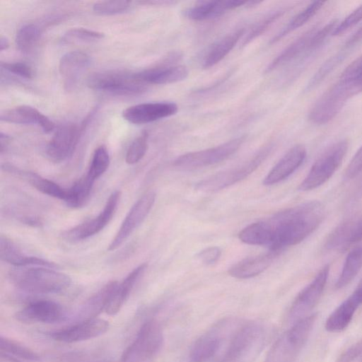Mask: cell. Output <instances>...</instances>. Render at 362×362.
<instances>
[{"mask_svg":"<svg viewBox=\"0 0 362 362\" xmlns=\"http://www.w3.org/2000/svg\"><path fill=\"white\" fill-rule=\"evenodd\" d=\"M9 47V41L4 36H1L0 38V51L6 50Z\"/></svg>","mask_w":362,"mask_h":362,"instance_id":"f5cc1de1","label":"cell"},{"mask_svg":"<svg viewBox=\"0 0 362 362\" xmlns=\"http://www.w3.org/2000/svg\"><path fill=\"white\" fill-rule=\"evenodd\" d=\"M264 334L262 327L255 322L239 326L232 334L221 362H240L248 356L259 343Z\"/></svg>","mask_w":362,"mask_h":362,"instance_id":"7c38bea8","label":"cell"},{"mask_svg":"<svg viewBox=\"0 0 362 362\" xmlns=\"http://www.w3.org/2000/svg\"><path fill=\"white\" fill-rule=\"evenodd\" d=\"M306 149L297 144L291 148L268 173L263 180L264 185H273L293 174L304 162Z\"/></svg>","mask_w":362,"mask_h":362,"instance_id":"ffe728a7","label":"cell"},{"mask_svg":"<svg viewBox=\"0 0 362 362\" xmlns=\"http://www.w3.org/2000/svg\"><path fill=\"white\" fill-rule=\"evenodd\" d=\"M110 155L105 146H98L94 151L88 170L86 175L95 182L108 168Z\"/></svg>","mask_w":362,"mask_h":362,"instance_id":"74e56055","label":"cell"},{"mask_svg":"<svg viewBox=\"0 0 362 362\" xmlns=\"http://www.w3.org/2000/svg\"><path fill=\"white\" fill-rule=\"evenodd\" d=\"M16 319L25 324L56 323L66 317L63 307L50 300H38L30 302L16 313Z\"/></svg>","mask_w":362,"mask_h":362,"instance_id":"2e32d148","label":"cell"},{"mask_svg":"<svg viewBox=\"0 0 362 362\" xmlns=\"http://www.w3.org/2000/svg\"><path fill=\"white\" fill-rule=\"evenodd\" d=\"M362 269V245L356 247L346 256L341 272L336 281L335 288L346 286Z\"/></svg>","mask_w":362,"mask_h":362,"instance_id":"d6a6232c","label":"cell"},{"mask_svg":"<svg viewBox=\"0 0 362 362\" xmlns=\"http://www.w3.org/2000/svg\"><path fill=\"white\" fill-rule=\"evenodd\" d=\"M146 267V264H140L134 268L120 284H118L104 310L107 315H115L120 310Z\"/></svg>","mask_w":362,"mask_h":362,"instance_id":"83f0119b","label":"cell"},{"mask_svg":"<svg viewBox=\"0 0 362 362\" xmlns=\"http://www.w3.org/2000/svg\"><path fill=\"white\" fill-rule=\"evenodd\" d=\"M224 339L221 327H214L200 336L191 346L189 358L191 362H206L220 351Z\"/></svg>","mask_w":362,"mask_h":362,"instance_id":"603a6c76","label":"cell"},{"mask_svg":"<svg viewBox=\"0 0 362 362\" xmlns=\"http://www.w3.org/2000/svg\"><path fill=\"white\" fill-rule=\"evenodd\" d=\"M362 93V54L349 64L338 80L314 103L308 119L317 125L327 124L341 111L346 102Z\"/></svg>","mask_w":362,"mask_h":362,"instance_id":"7a4b0ae2","label":"cell"},{"mask_svg":"<svg viewBox=\"0 0 362 362\" xmlns=\"http://www.w3.org/2000/svg\"><path fill=\"white\" fill-rule=\"evenodd\" d=\"M177 110V104L172 102L144 103L128 107L122 117L132 124H144L174 115Z\"/></svg>","mask_w":362,"mask_h":362,"instance_id":"ac0fdd59","label":"cell"},{"mask_svg":"<svg viewBox=\"0 0 362 362\" xmlns=\"http://www.w3.org/2000/svg\"><path fill=\"white\" fill-rule=\"evenodd\" d=\"M279 254L269 251L267 253L245 258L228 269V274L236 279H245L259 275L265 271Z\"/></svg>","mask_w":362,"mask_h":362,"instance_id":"484cf974","label":"cell"},{"mask_svg":"<svg viewBox=\"0 0 362 362\" xmlns=\"http://www.w3.org/2000/svg\"><path fill=\"white\" fill-rule=\"evenodd\" d=\"M10 141V136L4 134L3 132L0 133V152L3 153L6 151L8 143Z\"/></svg>","mask_w":362,"mask_h":362,"instance_id":"681fc988","label":"cell"},{"mask_svg":"<svg viewBox=\"0 0 362 362\" xmlns=\"http://www.w3.org/2000/svg\"><path fill=\"white\" fill-rule=\"evenodd\" d=\"M87 84L94 90L122 96L139 95L146 90V84L133 74L116 71L95 73L89 76Z\"/></svg>","mask_w":362,"mask_h":362,"instance_id":"30bf717a","label":"cell"},{"mask_svg":"<svg viewBox=\"0 0 362 362\" xmlns=\"http://www.w3.org/2000/svg\"><path fill=\"white\" fill-rule=\"evenodd\" d=\"M325 207L320 202H307L248 225L239 233L238 238L245 244L267 246L269 251L279 255L315 231L325 218Z\"/></svg>","mask_w":362,"mask_h":362,"instance_id":"6da1fadb","label":"cell"},{"mask_svg":"<svg viewBox=\"0 0 362 362\" xmlns=\"http://www.w3.org/2000/svg\"><path fill=\"white\" fill-rule=\"evenodd\" d=\"M0 258L16 267L27 266H42L56 269L57 264L35 257L23 254L18 247L7 237L0 238Z\"/></svg>","mask_w":362,"mask_h":362,"instance_id":"4316f807","label":"cell"},{"mask_svg":"<svg viewBox=\"0 0 362 362\" xmlns=\"http://www.w3.org/2000/svg\"><path fill=\"white\" fill-rule=\"evenodd\" d=\"M118 284L117 281H113L108 282L85 302L79 313V315L83 317L82 320L95 318L100 313L105 310Z\"/></svg>","mask_w":362,"mask_h":362,"instance_id":"4dcf8cb0","label":"cell"},{"mask_svg":"<svg viewBox=\"0 0 362 362\" xmlns=\"http://www.w3.org/2000/svg\"><path fill=\"white\" fill-rule=\"evenodd\" d=\"M163 340L160 324L155 320H148L141 325L134 340L124 351L120 361L146 362L158 353Z\"/></svg>","mask_w":362,"mask_h":362,"instance_id":"ba28073f","label":"cell"},{"mask_svg":"<svg viewBox=\"0 0 362 362\" xmlns=\"http://www.w3.org/2000/svg\"><path fill=\"white\" fill-rule=\"evenodd\" d=\"M361 42L362 25L346 39L341 48L334 54L327 59V62L335 69L344 61L351 50Z\"/></svg>","mask_w":362,"mask_h":362,"instance_id":"ab89813d","label":"cell"},{"mask_svg":"<svg viewBox=\"0 0 362 362\" xmlns=\"http://www.w3.org/2000/svg\"><path fill=\"white\" fill-rule=\"evenodd\" d=\"M362 241V216L339 223L329 235L325 247L329 250H344Z\"/></svg>","mask_w":362,"mask_h":362,"instance_id":"d6986e66","label":"cell"},{"mask_svg":"<svg viewBox=\"0 0 362 362\" xmlns=\"http://www.w3.org/2000/svg\"><path fill=\"white\" fill-rule=\"evenodd\" d=\"M362 356V339L344 351L335 362H353Z\"/></svg>","mask_w":362,"mask_h":362,"instance_id":"7dc6e473","label":"cell"},{"mask_svg":"<svg viewBox=\"0 0 362 362\" xmlns=\"http://www.w3.org/2000/svg\"><path fill=\"white\" fill-rule=\"evenodd\" d=\"M94 182L85 175L76 180L67 189V196L64 201L72 208H78L85 204L88 199Z\"/></svg>","mask_w":362,"mask_h":362,"instance_id":"836d02e7","label":"cell"},{"mask_svg":"<svg viewBox=\"0 0 362 362\" xmlns=\"http://www.w3.org/2000/svg\"><path fill=\"white\" fill-rule=\"evenodd\" d=\"M351 294H353L358 302L362 304V279L360 281L357 287Z\"/></svg>","mask_w":362,"mask_h":362,"instance_id":"816d5d0a","label":"cell"},{"mask_svg":"<svg viewBox=\"0 0 362 362\" xmlns=\"http://www.w3.org/2000/svg\"><path fill=\"white\" fill-rule=\"evenodd\" d=\"M362 21V4L353 10L341 22L337 24L332 36L341 35Z\"/></svg>","mask_w":362,"mask_h":362,"instance_id":"ee69618b","label":"cell"},{"mask_svg":"<svg viewBox=\"0 0 362 362\" xmlns=\"http://www.w3.org/2000/svg\"><path fill=\"white\" fill-rule=\"evenodd\" d=\"M221 255V250L218 247L211 246L200 251L197 257L202 264L211 265L219 259Z\"/></svg>","mask_w":362,"mask_h":362,"instance_id":"c3c4849f","label":"cell"},{"mask_svg":"<svg viewBox=\"0 0 362 362\" xmlns=\"http://www.w3.org/2000/svg\"><path fill=\"white\" fill-rule=\"evenodd\" d=\"M361 303L351 294L328 316L325 327L329 332L336 333L345 329L351 322Z\"/></svg>","mask_w":362,"mask_h":362,"instance_id":"f1b7e54d","label":"cell"},{"mask_svg":"<svg viewBox=\"0 0 362 362\" xmlns=\"http://www.w3.org/2000/svg\"><path fill=\"white\" fill-rule=\"evenodd\" d=\"M337 23L338 21L333 19L320 28L313 27L305 32L274 59L266 71L269 72L295 60L305 65L323 46L327 39L332 36Z\"/></svg>","mask_w":362,"mask_h":362,"instance_id":"277c9868","label":"cell"},{"mask_svg":"<svg viewBox=\"0 0 362 362\" xmlns=\"http://www.w3.org/2000/svg\"><path fill=\"white\" fill-rule=\"evenodd\" d=\"M109 329L107 321L101 318H91L78 322L67 327L51 333L55 341L75 343L91 339L105 333Z\"/></svg>","mask_w":362,"mask_h":362,"instance_id":"e0dca14e","label":"cell"},{"mask_svg":"<svg viewBox=\"0 0 362 362\" xmlns=\"http://www.w3.org/2000/svg\"><path fill=\"white\" fill-rule=\"evenodd\" d=\"M272 149L271 144L262 147L245 163L199 181L196 184L195 189L204 193H213L236 184L252 174L264 162Z\"/></svg>","mask_w":362,"mask_h":362,"instance_id":"52a82bcc","label":"cell"},{"mask_svg":"<svg viewBox=\"0 0 362 362\" xmlns=\"http://www.w3.org/2000/svg\"><path fill=\"white\" fill-rule=\"evenodd\" d=\"M155 200L156 193L148 192L134 203L109 245L108 250L112 251L117 249L127 240L149 214Z\"/></svg>","mask_w":362,"mask_h":362,"instance_id":"5bb4252c","label":"cell"},{"mask_svg":"<svg viewBox=\"0 0 362 362\" xmlns=\"http://www.w3.org/2000/svg\"><path fill=\"white\" fill-rule=\"evenodd\" d=\"M120 192H113L107 200L103 209L95 218L78 225L63 233L69 241H79L87 239L100 232L111 221L117 208Z\"/></svg>","mask_w":362,"mask_h":362,"instance_id":"9a60e30c","label":"cell"},{"mask_svg":"<svg viewBox=\"0 0 362 362\" xmlns=\"http://www.w3.org/2000/svg\"><path fill=\"white\" fill-rule=\"evenodd\" d=\"M148 136L146 132H143L131 143L126 153L127 163L133 165L143 158L148 148Z\"/></svg>","mask_w":362,"mask_h":362,"instance_id":"b9f144b4","label":"cell"},{"mask_svg":"<svg viewBox=\"0 0 362 362\" xmlns=\"http://www.w3.org/2000/svg\"><path fill=\"white\" fill-rule=\"evenodd\" d=\"M362 172V146L356 152L344 172V179L351 180Z\"/></svg>","mask_w":362,"mask_h":362,"instance_id":"bcb514c9","label":"cell"},{"mask_svg":"<svg viewBox=\"0 0 362 362\" xmlns=\"http://www.w3.org/2000/svg\"><path fill=\"white\" fill-rule=\"evenodd\" d=\"M317 315L310 314L295 322L270 348L264 362H296L315 324Z\"/></svg>","mask_w":362,"mask_h":362,"instance_id":"5b68a950","label":"cell"},{"mask_svg":"<svg viewBox=\"0 0 362 362\" xmlns=\"http://www.w3.org/2000/svg\"><path fill=\"white\" fill-rule=\"evenodd\" d=\"M348 148L346 139L339 140L328 146L313 164L300 183L298 190L310 191L325 183L341 165Z\"/></svg>","mask_w":362,"mask_h":362,"instance_id":"8992f818","label":"cell"},{"mask_svg":"<svg viewBox=\"0 0 362 362\" xmlns=\"http://www.w3.org/2000/svg\"><path fill=\"white\" fill-rule=\"evenodd\" d=\"M40 35V28L33 23L22 25L16 35V45L22 53L30 52L37 42Z\"/></svg>","mask_w":362,"mask_h":362,"instance_id":"d590c367","label":"cell"},{"mask_svg":"<svg viewBox=\"0 0 362 362\" xmlns=\"http://www.w3.org/2000/svg\"><path fill=\"white\" fill-rule=\"evenodd\" d=\"M2 122L18 124H36L45 133L55 129L54 123L35 107L30 105H18L1 112Z\"/></svg>","mask_w":362,"mask_h":362,"instance_id":"7402d4cb","label":"cell"},{"mask_svg":"<svg viewBox=\"0 0 362 362\" xmlns=\"http://www.w3.org/2000/svg\"><path fill=\"white\" fill-rule=\"evenodd\" d=\"M245 136H242L218 146L183 154L173 162L179 170H193L218 163L235 153L242 146Z\"/></svg>","mask_w":362,"mask_h":362,"instance_id":"9c48e42d","label":"cell"},{"mask_svg":"<svg viewBox=\"0 0 362 362\" xmlns=\"http://www.w3.org/2000/svg\"><path fill=\"white\" fill-rule=\"evenodd\" d=\"M90 63V57L83 51H71L62 56L59 62V71L64 79V88L66 90L74 88Z\"/></svg>","mask_w":362,"mask_h":362,"instance_id":"44dd1931","label":"cell"},{"mask_svg":"<svg viewBox=\"0 0 362 362\" xmlns=\"http://www.w3.org/2000/svg\"><path fill=\"white\" fill-rule=\"evenodd\" d=\"M362 195V180L358 185L356 197Z\"/></svg>","mask_w":362,"mask_h":362,"instance_id":"db71d44e","label":"cell"},{"mask_svg":"<svg viewBox=\"0 0 362 362\" xmlns=\"http://www.w3.org/2000/svg\"><path fill=\"white\" fill-rule=\"evenodd\" d=\"M129 1H98L93 6V9L101 15H113L125 12L130 7Z\"/></svg>","mask_w":362,"mask_h":362,"instance_id":"7bdbcfd3","label":"cell"},{"mask_svg":"<svg viewBox=\"0 0 362 362\" xmlns=\"http://www.w3.org/2000/svg\"><path fill=\"white\" fill-rule=\"evenodd\" d=\"M95 110L80 124L66 123L59 126L46 146V155L52 162L60 163L70 157L80 140Z\"/></svg>","mask_w":362,"mask_h":362,"instance_id":"8fae6325","label":"cell"},{"mask_svg":"<svg viewBox=\"0 0 362 362\" xmlns=\"http://www.w3.org/2000/svg\"><path fill=\"white\" fill-rule=\"evenodd\" d=\"M8 277L16 287L32 293H59L71 284L67 274L42 266L16 267L9 272Z\"/></svg>","mask_w":362,"mask_h":362,"instance_id":"3957f363","label":"cell"},{"mask_svg":"<svg viewBox=\"0 0 362 362\" xmlns=\"http://www.w3.org/2000/svg\"><path fill=\"white\" fill-rule=\"evenodd\" d=\"M244 33V29H238L213 44L204 57L202 66L209 69L221 62L234 48Z\"/></svg>","mask_w":362,"mask_h":362,"instance_id":"f546056e","label":"cell"},{"mask_svg":"<svg viewBox=\"0 0 362 362\" xmlns=\"http://www.w3.org/2000/svg\"><path fill=\"white\" fill-rule=\"evenodd\" d=\"M105 37L103 33L87 28H77L67 30L62 37L63 44H74L78 42H93L102 40Z\"/></svg>","mask_w":362,"mask_h":362,"instance_id":"f35d334b","label":"cell"},{"mask_svg":"<svg viewBox=\"0 0 362 362\" xmlns=\"http://www.w3.org/2000/svg\"><path fill=\"white\" fill-rule=\"evenodd\" d=\"M326 1H314L294 16L282 29L271 40V43L276 42L290 33L305 24L325 5Z\"/></svg>","mask_w":362,"mask_h":362,"instance_id":"1f68e13d","label":"cell"},{"mask_svg":"<svg viewBox=\"0 0 362 362\" xmlns=\"http://www.w3.org/2000/svg\"><path fill=\"white\" fill-rule=\"evenodd\" d=\"M134 76L145 84H168L185 80L188 69L182 65L159 66L145 69L133 74Z\"/></svg>","mask_w":362,"mask_h":362,"instance_id":"cb8c5ba5","label":"cell"},{"mask_svg":"<svg viewBox=\"0 0 362 362\" xmlns=\"http://www.w3.org/2000/svg\"><path fill=\"white\" fill-rule=\"evenodd\" d=\"M285 9H278L272 11L264 18L258 21L250 30L246 37L244 38L242 45L245 46L256 37L264 33L270 25L274 23L284 13Z\"/></svg>","mask_w":362,"mask_h":362,"instance_id":"60d3db41","label":"cell"},{"mask_svg":"<svg viewBox=\"0 0 362 362\" xmlns=\"http://www.w3.org/2000/svg\"><path fill=\"white\" fill-rule=\"evenodd\" d=\"M0 362H23V361L7 354L0 352Z\"/></svg>","mask_w":362,"mask_h":362,"instance_id":"f907efd6","label":"cell"},{"mask_svg":"<svg viewBox=\"0 0 362 362\" xmlns=\"http://www.w3.org/2000/svg\"><path fill=\"white\" fill-rule=\"evenodd\" d=\"M329 273V265L326 264L314 279L296 296L288 310V319L297 320L307 316L320 300L325 288Z\"/></svg>","mask_w":362,"mask_h":362,"instance_id":"4fadbf2b","label":"cell"},{"mask_svg":"<svg viewBox=\"0 0 362 362\" xmlns=\"http://www.w3.org/2000/svg\"><path fill=\"white\" fill-rule=\"evenodd\" d=\"M1 67L2 69H4L5 71L18 76L21 78L26 79H31L33 78V69L25 62H1Z\"/></svg>","mask_w":362,"mask_h":362,"instance_id":"f6af8a7d","label":"cell"},{"mask_svg":"<svg viewBox=\"0 0 362 362\" xmlns=\"http://www.w3.org/2000/svg\"><path fill=\"white\" fill-rule=\"evenodd\" d=\"M247 3V1L240 0L202 1L185 10V16L193 21L209 20L218 17L228 11L240 7Z\"/></svg>","mask_w":362,"mask_h":362,"instance_id":"d4e9b609","label":"cell"},{"mask_svg":"<svg viewBox=\"0 0 362 362\" xmlns=\"http://www.w3.org/2000/svg\"><path fill=\"white\" fill-rule=\"evenodd\" d=\"M0 352H3L22 361H38L39 355L28 347L13 339L1 336Z\"/></svg>","mask_w":362,"mask_h":362,"instance_id":"8d00e7d4","label":"cell"},{"mask_svg":"<svg viewBox=\"0 0 362 362\" xmlns=\"http://www.w3.org/2000/svg\"><path fill=\"white\" fill-rule=\"evenodd\" d=\"M23 175L28 182L40 192L63 200L64 202L66 200L67 189L35 173L27 172Z\"/></svg>","mask_w":362,"mask_h":362,"instance_id":"e575fe53","label":"cell"}]
</instances>
